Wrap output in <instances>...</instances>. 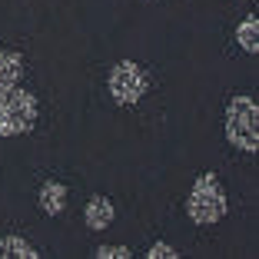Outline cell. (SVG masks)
I'll list each match as a JSON object with an SVG mask.
<instances>
[{"label": "cell", "instance_id": "cell-1", "mask_svg": "<svg viewBox=\"0 0 259 259\" xmlns=\"http://www.w3.org/2000/svg\"><path fill=\"white\" fill-rule=\"evenodd\" d=\"M186 216L196 226H213L226 216V193H223L216 173H203L193 183L190 196H186Z\"/></svg>", "mask_w": 259, "mask_h": 259}, {"label": "cell", "instance_id": "cell-2", "mask_svg": "<svg viewBox=\"0 0 259 259\" xmlns=\"http://www.w3.org/2000/svg\"><path fill=\"white\" fill-rule=\"evenodd\" d=\"M37 123V100L20 87H0V137L30 133Z\"/></svg>", "mask_w": 259, "mask_h": 259}, {"label": "cell", "instance_id": "cell-3", "mask_svg": "<svg viewBox=\"0 0 259 259\" xmlns=\"http://www.w3.org/2000/svg\"><path fill=\"white\" fill-rule=\"evenodd\" d=\"M226 140L243 153L259 150V107L252 97H233L226 107Z\"/></svg>", "mask_w": 259, "mask_h": 259}, {"label": "cell", "instance_id": "cell-4", "mask_svg": "<svg viewBox=\"0 0 259 259\" xmlns=\"http://www.w3.org/2000/svg\"><path fill=\"white\" fill-rule=\"evenodd\" d=\"M146 87H150V80H146L143 67H137L133 60L113 63V70L107 76V90L113 97V103H120V107H137L140 100H143Z\"/></svg>", "mask_w": 259, "mask_h": 259}, {"label": "cell", "instance_id": "cell-5", "mask_svg": "<svg viewBox=\"0 0 259 259\" xmlns=\"http://www.w3.org/2000/svg\"><path fill=\"white\" fill-rule=\"evenodd\" d=\"M113 203H110L107 196H90L87 199V209H83V220H87V226L90 229H107L110 223H113Z\"/></svg>", "mask_w": 259, "mask_h": 259}, {"label": "cell", "instance_id": "cell-6", "mask_svg": "<svg viewBox=\"0 0 259 259\" xmlns=\"http://www.w3.org/2000/svg\"><path fill=\"white\" fill-rule=\"evenodd\" d=\"M63 206H67V186L63 183H44L40 186V209H44L47 216H60Z\"/></svg>", "mask_w": 259, "mask_h": 259}, {"label": "cell", "instance_id": "cell-7", "mask_svg": "<svg viewBox=\"0 0 259 259\" xmlns=\"http://www.w3.org/2000/svg\"><path fill=\"white\" fill-rule=\"evenodd\" d=\"M37 256L40 252L23 236H4L0 239V259H37Z\"/></svg>", "mask_w": 259, "mask_h": 259}, {"label": "cell", "instance_id": "cell-8", "mask_svg": "<svg viewBox=\"0 0 259 259\" xmlns=\"http://www.w3.org/2000/svg\"><path fill=\"white\" fill-rule=\"evenodd\" d=\"M23 76V57L14 50H4L0 54V87H14Z\"/></svg>", "mask_w": 259, "mask_h": 259}, {"label": "cell", "instance_id": "cell-9", "mask_svg": "<svg viewBox=\"0 0 259 259\" xmlns=\"http://www.w3.org/2000/svg\"><path fill=\"white\" fill-rule=\"evenodd\" d=\"M236 40H239V47H243L246 54H256L259 50V20H256V14H249L236 27Z\"/></svg>", "mask_w": 259, "mask_h": 259}, {"label": "cell", "instance_id": "cell-10", "mask_svg": "<svg viewBox=\"0 0 259 259\" xmlns=\"http://www.w3.org/2000/svg\"><path fill=\"white\" fill-rule=\"evenodd\" d=\"M133 252L126 246H100L97 249V259H130Z\"/></svg>", "mask_w": 259, "mask_h": 259}, {"label": "cell", "instance_id": "cell-11", "mask_svg": "<svg viewBox=\"0 0 259 259\" xmlns=\"http://www.w3.org/2000/svg\"><path fill=\"white\" fill-rule=\"evenodd\" d=\"M150 259H176L180 252L173 249V246H166V243H156V246H150V252H146Z\"/></svg>", "mask_w": 259, "mask_h": 259}]
</instances>
